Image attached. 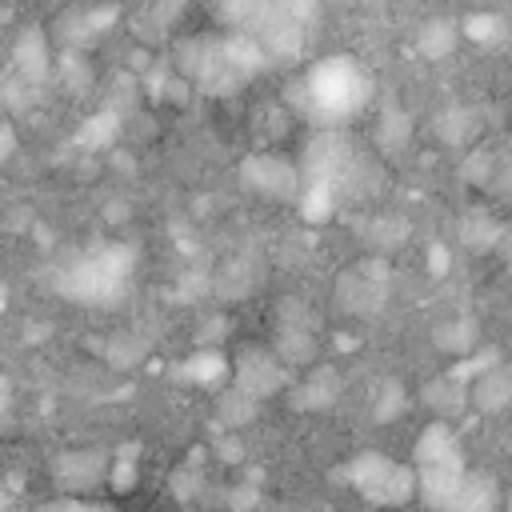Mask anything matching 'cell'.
<instances>
[{"mask_svg": "<svg viewBox=\"0 0 512 512\" xmlns=\"http://www.w3.org/2000/svg\"><path fill=\"white\" fill-rule=\"evenodd\" d=\"M348 484L380 508H404L420 496L416 464H400L388 452H360L348 460Z\"/></svg>", "mask_w": 512, "mask_h": 512, "instance_id": "cell-1", "label": "cell"}, {"mask_svg": "<svg viewBox=\"0 0 512 512\" xmlns=\"http://www.w3.org/2000/svg\"><path fill=\"white\" fill-rule=\"evenodd\" d=\"M364 92H368V80L352 60H324L308 76L312 108H316V116H328V120H340V116L356 112Z\"/></svg>", "mask_w": 512, "mask_h": 512, "instance_id": "cell-2", "label": "cell"}, {"mask_svg": "<svg viewBox=\"0 0 512 512\" xmlns=\"http://www.w3.org/2000/svg\"><path fill=\"white\" fill-rule=\"evenodd\" d=\"M112 452L104 448H68L52 460V484L60 496H92L96 488H108Z\"/></svg>", "mask_w": 512, "mask_h": 512, "instance_id": "cell-3", "label": "cell"}, {"mask_svg": "<svg viewBox=\"0 0 512 512\" xmlns=\"http://www.w3.org/2000/svg\"><path fill=\"white\" fill-rule=\"evenodd\" d=\"M288 384V364L276 352H260V348H244L240 360L232 364V388L248 392L252 400H268Z\"/></svg>", "mask_w": 512, "mask_h": 512, "instance_id": "cell-4", "label": "cell"}, {"mask_svg": "<svg viewBox=\"0 0 512 512\" xmlns=\"http://www.w3.org/2000/svg\"><path fill=\"white\" fill-rule=\"evenodd\" d=\"M416 476H420V500H424L432 512H444V508L456 500L460 484L468 480V468H464V460H448V464L416 468Z\"/></svg>", "mask_w": 512, "mask_h": 512, "instance_id": "cell-5", "label": "cell"}, {"mask_svg": "<svg viewBox=\"0 0 512 512\" xmlns=\"http://www.w3.org/2000/svg\"><path fill=\"white\" fill-rule=\"evenodd\" d=\"M244 180L268 196H296V172L280 156H252L244 164Z\"/></svg>", "mask_w": 512, "mask_h": 512, "instance_id": "cell-6", "label": "cell"}, {"mask_svg": "<svg viewBox=\"0 0 512 512\" xmlns=\"http://www.w3.org/2000/svg\"><path fill=\"white\" fill-rule=\"evenodd\" d=\"M448 460H464L456 432L448 424H428L416 436V444H412V464L416 468H428V464H448Z\"/></svg>", "mask_w": 512, "mask_h": 512, "instance_id": "cell-7", "label": "cell"}, {"mask_svg": "<svg viewBox=\"0 0 512 512\" xmlns=\"http://www.w3.org/2000/svg\"><path fill=\"white\" fill-rule=\"evenodd\" d=\"M384 296H388L384 280L372 276L368 268H360V272H352V276L340 280V300H344V308L356 312V316H372V312L384 304Z\"/></svg>", "mask_w": 512, "mask_h": 512, "instance_id": "cell-8", "label": "cell"}, {"mask_svg": "<svg viewBox=\"0 0 512 512\" xmlns=\"http://www.w3.org/2000/svg\"><path fill=\"white\" fill-rule=\"evenodd\" d=\"M472 404L480 412H500L504 404H512V364H496L488 372H480L472 380Z\"/></svg>", "mask_w": 512, "mask_h": 512, "instance_id": "cell-9", "label": "cell"}, {"mask_svg": "<svg viewBox=\"0 0 512 512\" xmlns=\"http://www.w3.org/2000/svg\"><path fill=\"white\" fill-rule=\"evenodd\" d=\"M444 512H500V484L488 472H468V480Z\"/></svg>", "mask_w": 512, "mask_h": 512, "instance_id": "cell-10", "label": "cell"}, {"mask_svg": "<svg viewBox=\"0 0 512 512\" xmlns=\"http://www.w3.org/2000/svg\"><path fill=\"white\" fill-rule=\"evenodd\" d=\"M180 376H184V380H192V384L216 388V384H224V380L232 376V364L224 360V352H220V348H196V352L180 364Z\"/></svg>", "mask_w": 512, "mask_h": 512, "instance_id": "cell-11", "label": "cell"}, {"mask_svg": "<svg viewBox=\"0 0 512 512\" xmlns=\"http://www.w3.org/2000/svg\"><path fill=\"white\" fill-rule=\"evenodd\" d=\"M12 64H16V72L24 80H40L48 72V40H44L40 28H24L20 32V40L12 48Z\"/></svg>", "mask_w": 512, "mask_h": 512, "instance_id": "cell-12", "label": "cell"}, {"mask_svg": "<svg viewBox=\"0 0 512 512\" xmlns=\"http://www.w3.org/2000/svg\"><path fill=\"white\" fill-rule=\"evenodd\" d=\"M464 400H472V384H464V376H460V372H452V376H440V380L424 384V404H428V408H436L440 416H456V412L464 408Z\"/></svg>", "mask_w": 512, "mask_h": 512, "instance_id": "cell-13", "label": "cell"}, {"mask_svg": "<svg viewBox=\"0 0 512 512\" xmlns=\"http://www.w3.org/2000/svg\"><path fill=\"white\" fill-rule=\"evenodd\" d=\"M340 396V372L336 368H312L308 380L296 388L300 408H332Z\"/></svg>", "mask_w": 512, "mask_h": 512, "instance_id": "cell-14", "label": "cell"}, {"mask_svg": "<svg viewBox=\"0 0 512 512\" xmlns=\"http://www.w3.org/2000/svg\"><path fill=\"white\" fill-rule=\"evenodd\" d=\"M140 484V444H124L112 452V472H108V492L128 496Z\"/></svg>", "mask_w": 512, "mask_h": 512, "instance_id": "cell-15", "label": "cell"}, {"mask_svg": "<svg viewBox=\"0 0 512 512\" xmlns=\"http://www.w3.org/2000/svg\"><path fill=\"white\" fill-rule=\"evenodd\" d=\"M256 404H260V400H252L248 392H240V388H228V392L220 396V404H216V416H220V432H240L244 424H252V420H256Z\"/></svg>", "mask_w": 512, "mask_h": 512, "instance_id": "cell-16", "label": "cell"}, {"mask_svg": "<svg viewBox=\"0 0 512 512\" xmlns=\"http://www.w3.org/2000/svg\"><path fill=\"white\" fill-rule=\"evenodd\" d=\"M276 356H280L284 364H308V360L316 356V332H312V328H284V324H280Z\"/></svg>", "mask_w": 512, "mask_h": 512, "instance_id": "cell-17", "label": "cell"}, {"mask_svg": "<svg viewBox=\"0 0 512 512\" xmlns=\"http://www.w3.org/2000/svg\"><path fill=\"white\" fill-rule=\"evenodd\" d=\"M168 488H172V496H176L180 504L200 500V496H204V464H200V456H188V460L172 472Z\"/></svg>", "mask_w": 512, "mask_h": 512, "instance_id": "cell-18", "label": "cell"}, {"mask_svg": "<svg viewBox=\"0 0 512 512\" xmlns=\"http://www.w3.org/2000/svg\"><path fill=\"white\" fill-rule=\"evenodd\" d=\"M452 40H456V28L444 24V20H436V24H428V28L416 36V48H420L428 60H440V56L452 52Z\"/></svg>", "mask_w": 512, "mask_h": 512, "instance_id": "cell-19", "label": "cell"}, {"mask_svg": "<svg viewBox=\"0 0 512 512\" xmlns=\"http://www.w3.org/2000/svg\"><path fill=\"white\" fill-rule=\"evenodd\" d=\"M436 344L448 348V352H456V356L472 352V344H476L472 320H448V324H440V328H436Z\"/></svg>", "mask_w": 512, "mask_h": 512, "instance_id": "cell-20", "label": "cell"}, {"mask_svg": "<svg viewBox=\"0 0 512 512\" xmlns=\"http://www.w3.org/2000/svg\"><path fill=\"white\" fill-rule=\"evenodd\" d=\"M404 408H408L404 384H400V380H384L380 392H376V420H380V424H392L396 416H404Z\"/></svg>", "mask_w": 512, "mask_h": 512, "instance_id": "cell-21", "label": "cell"}, {"mask_svg": "<svg viewBox=\"0 0 512 512\" xmlns=\"http://www.w3.org/2000/svg\"><path fill=\"white\" fill-rule=\"evenodd\" d=\"M40 512H120L108 496H52Z\"/></svg>", "mask_w": 512, "mask_h": 512, "instance_id": "cell-22", "label": "cell"}, {"mask_svg": "<svg viewBox=\"0 0 512 512\" xmlns=\"http://www.w3.org/2000/svg\"><path fill=\"white\" fill-rule=\"evenodd\" d=\"M212 456L224 460V464H244V440H240L236 432H216Z\"/></svg>", "mask_w": 512, "mask_h": 512, "instance_id": "cell-23", "label": "cell"}, {"mask_svg": "<svg viewBox=\"0 0 512 512\" xmlns=\"http://www.w3.org/2000/svg\"><path fill=\"white\" fill-rule=\"evenodd\" d=\"M380 140H384L388 148H400V144L408 140V116H404V112H388V116L380 120Z\"/></svg>", "mask_w": 512, "mask_h": 512, "instance_id": "cell-24", "label": "cell"}, {"mask_svg": "<svg viewBox=\"0 0 512 512\" xmlns=\"http://www.w3.org/2000/svg\"><path fill=\"white\" fill-rule=\"evenodd\" d=\"M224 504H228L232 512H252V508L260 504V488H256V484H232Z\"/></svg>", "mask_w": 512, "mask_h": 512, "instance_id": "cell-25", "label": "cell"}, {"mask_svg": "<svg viewBox=\"0 0 512 512\" xmlns=\"http://www.w3.org/2000/svg\"><path fill=\"white\" fill-rule=\"evenodd\" d=\"M144 356V344L140 340H116L112 348H108V360L112 364H136Z\"/></svg>", "mask_w": 512, "mask_h": 512, "instance_id": "cell-26", "label": "cell"}, {"mask_svg": "<svg viewBox=\"0 0 512 512\" xmlns=\"http://www.w3.org/2000/svg\"><path fill=\"white\" fill-rule=\"evenodd\" d=\"M284 8H288V16H292L300 28H304L308 20H316V16H320V0H288Z\"/></svg>", "mask_w": 512, "mask_h": 512, "instance_id": "cell-27", "label": "cell"}, {"mask_svg": "<svg viewBox=\"0 0 512 512\" xmlns=\"http://www.w3.org/2000/svg\"><path fill=\"white\" fill-rule=\"evenodd\" d=\"M492 28H500V24L492 20V16H472V20L464 24V32H468L472 40H492V36H496Z\"/></svg>", "mask_w": 512, "mask_h": 512, "instance_id": "cell-28", "label": "cell"}, {"mask_svg": "<svg viewBox=\"0 0 512 512\" xmlns=\"http://www.w3.org/2000/svg\"><path fill=\"white\" fill-rule=\"evenodd\" d=\"M492 168H496V164H492V156H488V152H480V156H468V180H484Z\"/></svg>", "mask_w": 512, "mask_h": 512, "instance_id": "cell-29", "label": "cell"}, {"mask_svg": "<svg viewBox=\"0 0 512 512\" xmlns=\"http://www.w3.org/2000/svg\"><path fill=\"white\" fill-rule=\"evenodd\" d=\"M16 152V132H12V124H4V160Z\"/></svg>", "mask_w": 512, "mask_h": 512, "instance_id": "cell-30", "label": "cell"}, {"mask_svg": "<svg viewBox=\"0 0 512 512\" xmlns=\"http://www.w3.org/2000/svg\"><path fill=\"white\" fill-rule=\"evenodd\" d=\"M124 216H132L128 204H108V220H124Z\"/></svg>", "mask_w": 512, "mask_h": 512, "instance_id": "cell-31", "label": "cell"}, {"mask_svg": "<svg viewBox=\"0 0 512 512\" xmlns=\"http://www.w3.org/2000/svg\"><path fill=\"white\" fill-rule=\"evenodd\" d=\"M508 512H512V496H508Z\"/></svg>", "mask_w": 512, "mask_h": 512, "instance_id": "cell-32", "label": "cell"}]
</instances>
